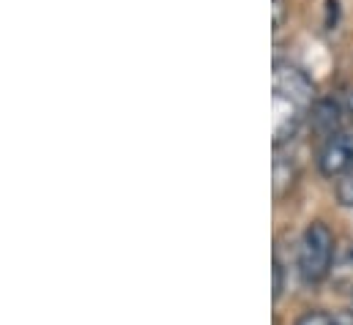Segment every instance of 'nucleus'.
I'll list each match as a JSON object with an SVG mask.
<instances>
[{"mask_svg": "<svg viewBox=\"0 0 353 325\" xmlns=\"http://www.w3.org/2000/svg\"><path fill=\"white\" fill-rule=\"evenodd\" d=\"M334 235L323 222H312L301 238L299 251V271L307 284H318L329 276L332 262H334Z\"/></svg>", "mask_w": 353, "mask_h": 325, "instance_id": "nucleus-1", "label": "nucleus"}, {"mask_svg": "<svg viewBox=\"0 0 353 325\" xmlns=\"http://www.w3.org/2000/svg\"><path fill=\"white\" fill-rule=\"evenodd\" d=\"M274 93L290 98L301 109H310L312 101H315V85H312V80L299 66L285 63V61L274 63Z\"/></svg>", "mask_w": 353, "mask_h": 325, "instance_id": "nucleus-2", "label": "nucleus"}, {"mask_svg": "<svg viewBox=\"0 0 353 325\" xmlns=\"http://www.w3.org/2000/svg\"><path fill=\"white\" fill-rule=\"evenodd\" d=\"M318 167L326 178H343L353 169V132H337L334 137L326 140Z\"/></svg>", "mask_w": 353, "mask_h": 325, "instance_id": "nucleus-3", "label": "nucleus"}, {"mask_svg": "<svg viewBox=\"0 0 353 325\" xmlns=\"http://www.w3.org/2000/svg\"><path fill=\"white\" fill-rule=\"evenodd\" d=\"M271 109H274V148H279L282 143H288L296 134L307 109H301L299 104H293L290 98H285L279 93L271 96Z\"/></svg>", "mask_w": 353, "mask_h": 325, "instance_id": "nucleus-4", "label": "nucleus"}, {"mask_svg": "<svg viewBox=\"0 0 353 325\" xmlns=\"http://www.w3.org/2000/svg\"><path fill=\"white\" fill-rule=\"evenodd\" d=\"M329 279L334 284V290L340 293H353V246L343 244L334 254V262H332V271H329Z\"/></svg>", "mask_w": 353, "mask_h": 325, "instance_id": "nucleus-5", "label": "nucleus"}, {"mask_svg": "<svg viewBox=\"0 0 353 325\" xmlns=\"http://www.w3.org/2000/svg\"><path fill=\"white\" fill-rule=\"evenodd\" d=\"M312 123L321 134L334 137V129L340 126V104L334 98H323L312 107Z\"/></svg>", "mask_w": 353, "mask_h": 325, "instance_id": "nucleus-6", "label": "nucleus"}, {"mask_svg": "<svg viewBox=\"0 0 353 325\" xmlns=\"http://www.w3.org/2000/svg\"><path fill=\"white\" fill-rule=\"evenodd\" d=\"M293 183H296V169L290 167V162L276 159V162H274V197L282 200L285 191L293 189Z\"/></svg>", "mask_w": 353, "mask_h": 325, "instance_id": "nucleus-7", "label": "nucleus"}, {"mask_svg": "<svg viewBox=\"0 0 353 325\" xmlns=\"http://www.w3.org/2000/svg\"><path fill=\"white\" fill-rule=\"evenodd\" d=\"M337 200H340V205L353 208V169L337 180Z\"/></svg>", "mask_w": 353, "mask_h": 325, "instance_id": "nucleus-8", "label": "nucleus"}, {"mask_svg": "<svg viewBox=\"0 0 353 325\" xmlns=\"http://www.w3.org/2000/svg\"><path fill=\"white\" fill-rule=\"evenodd\" d=\"M296 325H334V315H326V312H307L301 315Z\"/></svg>", "mask_w": 353, "mask_h": 325, "instance_id": "nucleus-9", "label": "nucleus"}, {"mask_svg": "<svg viewBox=\"0 0 353 325\" xmlns=\"http://www.w3.org/2000/svg\"><path fill=\"white\" fill-rule=\"evenodd\" d=\"M282 290H285V265L274 260V301H279Z\"/></svg>", "mask_w": 353, "mask_h": 325, "instance_id": "nucleus-10", "label": "nucleus"}, {"mask_svg": "<svg viewBox=\"0 0 353 325\" xmlns=\"http://www.w3.org/2000/svg\"><path fill=\"white\" fill-rule=\"evenodd\" d=\"M271 11H274V19H271V25H274V30H279V28L285 25V14H288V6H285V0H271Z\"/></svg>", "mask_w": 353, "mask_h": 325, "instance_id": "nucleus-11", "label": "nucleus"}, {"mask_svg": "<svg viewBox=\"0 0 353 325\" xmlns=\"http://www.w3.org/2000/svg\"><path fill=\"white\" fill-rule=\"evenodd\" d=\"M334 325H353V312H348V309L337 312L334 315Z\"/></svg>", "mask_w": 353, "mask_h": 325, "instance_id": "nucleus-12", "label": "nucleus"}, {"mask_svg": "<svg viewBox=\"0 0 353 325\" xmlns=\"http://www.w3.org/2000/svg\"><path fill=\"white\" fill-rule=\"evenodd\" d=\"M348 112H351V118H353V93H351V101H348Z\"/></svg>", "mask_w": 353, "mask_h": 325, "instance_id": "nucleus-13", "label": "nucleus"}]
</instances>
